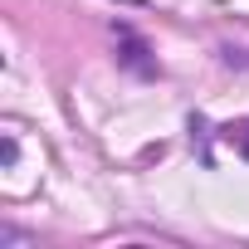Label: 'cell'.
Returning <instances> with one entry per match:
<instances>
[{
	"instance_id": "6da1fadb",
	"label": "cell",
	"mask_w": 249,
	"mask_h": 249,
	"mask_svg": "<svg viewBox=\"0 0 249 249\" xmlns=\"http://www.w3.org/2000/svg\"><path fill=\"white\" fill-rule=\"evenodd\" d=\"M225 142H230V147L249 161V122H230V127H225Z\"/></svg>"
}]
</instances>
